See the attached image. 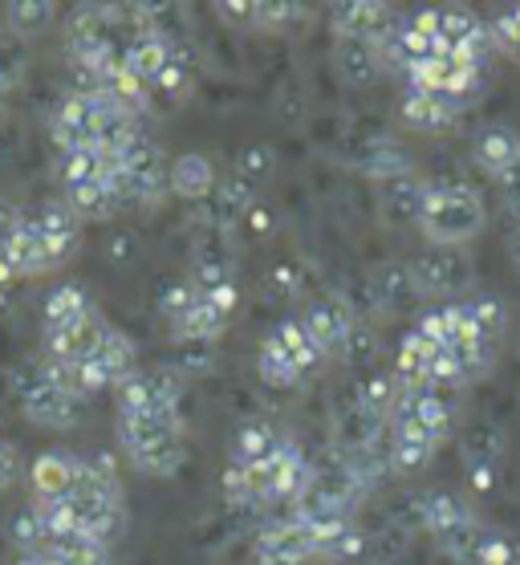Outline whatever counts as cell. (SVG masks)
<instances>
[{"mask_svg":"<svg viewBox=\"0 0 520 565\" xmlns=\"http://www.w3.org/2000/svg\"><path fill=\"white\" fill-rule=\"evenodd\" d=\"M420 228L432 245L459 248L484 228V200L468 183H432L423 200Z\"/></svg>","mask_w":520,"mask_h":565,"instance_id":"cell-1","label":"cell"},{"mask_svg":"<svg viewBox=\"0 0 520 565\" xmlns=\"http://www.w3.org/2000/svg\"><path fill=\"white\" fill-rule=\"evenodd\" d=\"M17 391H21V412H25L29 424L50 427V431H70V427L82 424V403L70 386H62V379L53 374L50 362H29L21 379H17Z\"/></svg>","mask_w":520,"mask_h":565,"instance_id":"cell-2","label":"cell"},{"mask_svg":"<svg viewBox=\"0 0 520 565\" xmlns=\"http://www.w3.org/2000/svg\"><path fill=\"white\" fill-rule=\"evenodd\" d=\"M118 415H179L183 379L176 371H135L115 386Z\"/></svg>","mask_w":520,"mask_h":565,"instance_id":"cell-3","label":"cell"},{"mask_svg":"<svg viewBox=\"0 0 520 565\" xmlns=\"http://www.w3.org/2000/svg\"><path fill=\"white\" fill-rule=\"evenodd\" d=\"M411 277H415L423 297H459L471 285L476 269H471V260L464 248L432 245L411 260Z\"/></svg>","mask_w":520,"mask_h":565,"instance_id":"cell-4","label":"cell"},{"mask_svg":"<svg viewBox=\"0 0 520 565\" xmlns=\"http://www.w3.org/2000/svg\"><path fill=\"white\" fill-rule=\"evenodd\" d=\"M301 326L309 330V338L318 342V350L326 359H342L358 330V313L342 294H318L305 306Z\"/></svg>","mask_w":520,"mask_h":565,"instance_id":"cell-5","label":"cell"},{"mask_svg":"<svg viewBox=\"0 0 520 565\" xmlns=\"http://www.w3.org/2000/svg\"><path fill=\"white\" fill-rule=\"evenodd\" d=\"M459 98L439 90H415V86H403L399 94V118H403L411 130H423V135H439V130H452L464 115Z\"/></svg>","mask_w":520,"mask_h":565,"instance_id":"cell-6","label":"cell"},{"mask_svg":"<svg viewBox=\"0 0 520 565\" xmlns=\"http://www.w3.org/2000/svg\"><path fill=\"white\" fill-rule=\"evenodd\" d=\"M118 168L127 171L130 180V195H135V204H159V195L167 188V171H163V151L155 147L147 135L130 142L127 151L118 154Z\"/></svg>","mask_w":520,"mask_h":565,"instance_id":"cell-7","label":"cell"},{"mask_svg":"<svg viewBox=\"0 0 520 565\" xmlns=\"http://www.w3.org/2000/svg\"><path fill=\"white\" fill-rule=\"evenodd\" d=\"M106 330H110V326L102 321L98 309H94L89 318L74 321V326H65V330H53V334H45V362H57V366L86 362L89 354L102 347Z\"/></svg>","mask_w":520,"mask_h":565,"instance_id":"cell-8","label":"cell"},{"mask_svg":"<svg viewBox=\"0 0 520 565\" xmlns=\"http://www.w3.org/2000/svg\"><path fill=\"white\" fill-rule=\"evenodd\" d=\"M394 21L399 17L391 13V4H379V0H342V4H333V29H338V38L374 41L379 45L394 29Z\"/></svg>","mask_w":520,"mask_h":565,"instance_id":"cell-9","label":"cell"},{"mask_svg":"<svg viewBox=\"0 0 520 565\" xmlns=\"http://www.w3.org/2000/svg\"><path fill=\"white\" fill-rule=\"evenodd\" d=\"M0 265L13 273V277H41V273L62 269V260L53 257V248L45 245V236L38 232L33 216H25L21 232H17L9 245L0 248Z\"/></svg>","mask_w":520,"mask_h":565,"instance_id":"cell-10","label":"cell"},{"mask_svg":"<svg viewBox=\"0 0 520 565\" xmlns=\"http://www.w3.org/2000/svg\"><path fill=\"white\" fill-rule=\"evenodd\" d=\"M256 557L277 565H305L318 562V550H314V537L305 533V525L297 516H285L277 525H268L261 537H256Z\"/></svg>","mask_w":520,"mask_h":565,"instance_id":"cell-11","label":"cell"},{"mask_svg":"<svg viewBox=\"0 0 520 565\" xmlns=\"http://www.w3.org/2000/svg\"><path fill=\"white\" fill-rule=\"evenodd\" d=\"M427 188H432V183L420 180L415 171H399V175H386V180H379L382 216L391 220L394 228H399V224H420Z\"/></svg>","mask_w":520,"mask_h":565,"instance_id":"cell-12","label":"cell"},{"mask_svg":"<svg viewBox=\"0 0 520 565\" xmlns=\"http://www.w3.org/2000/svg\"><path fill=\"white\" fill-rule=\"evenodd\" d=\"M50 135L57 154L77 151V147H94V106H89V94H70L50 118Z\"/></svg>","mask_w":520,"mask_h":565,"instance_id":"cell-13","label":"cell"},{"mask_svg":"<svg viewBox=\"0 0 520 565\" xmlns=\"http://www.w3.org/2000/svg\"><path fill=\"white\" fill-rule=\"evenodd\" d=\"M77 468L82 460L70 456V451H41L33 468H29V484H33V497L38 501H65L77 484Z\"/></svg>","mask_w":520,"mask_h":565,"instance_id":"cell-14","label":"cell"},{"mask_svg":"<svg viewBox=\"0 0 520 565\" xmlns=\"http://www.w3.org/2000/svg\"><path fill=\"white\" fill-rule=\"evenodd\" d=\"M280 444H285V436L268 419H248V424H241L232 431L229 463H236V468H261V463H268L277 456Z\"/></svg>","mask_w":520,"mask_h":565,"instance_id":"cell-15","label":"cell"},{"mask_svg":"<svg viewBox=\"0 0 520 565\" xmlns=\"http://www.w3.org/2000/svg\"><path fill=\"white\" fill-rule=\"evenodd\" d=\"M38 232L45 236V245L53 248V257L70 260L77 253V241H82V220L74 216V207L65 204V200H50V204L38 207V216H33Z\"/></svg>","mask_w":520,"mask_h":565,"instance_id":"cell-16","label":"cell"},{"mask_svg":"<svg viewBox=\"0 0 520 565\" xmlns=\"http://www.w3.org/2000/svg\"><path fill=\"white\" fill-rule=\"evenodd\" d=\"M471 154H476V168L500 180L512 163H520V135L505 122H488L471 142Z\"/></svg>","mask_w":520,"mask_h":565,"instance_id":"cell-17","label":"cell"},{"mask_svg":"<svg viewBox=\"0 0 520 565\" xmlns=\"http://www.w3.org/2000/svg\"><path fill=\"white\" fill-rule=\"evenodd\" d=\"M268 342H273V347H277L280 354H285V359H289L293 366H297V371H301L305 383H309V379H314V374H318L321 366H326V354H321L318 342L309 338V330L301 326V318L277 321V330L268 334Z\"/></svg>","mask_w":520,"mask_h":565,"instance_id":"cell-18","label":"cell"},{"mask_svg":"<svg viewBox=\"0 0 520 565\" xmlns=\"http://www.w3.org/2000/svg\"><path fill=\"white\" fill-rule=\"evenodd\" d=\"M216 168H212V159L208 154H179L176 163L167 168V188L179 195V200H191V204H200L208 195L216 192Z\"/></svg>","mask_w":520,"mask_h":565,"instance_id":"cell-19","label":"cell"},{"mask_svg":"<svg viewBox=\"0 0 520 565\" xmlns=\"http://www.w3.org/2000/svg\"><path fill=\"white\" fill-rule=\"evenodd\" d=\"M333 62H338V74H342V82H350V86H374V82L386 74L382 53H379V45H374V41L338 38V53H333Z\"/></svg>","mask_w":520,"mask_h":565,"instance_id":"cell-20","label":"cell"},{"mask_svg":"<svg viewBox=\"0 0 520 565\" xmlns=\"http://www.w3.org/2000/svg\"><path fill=\"white\" fill-rule=\"evenodd\" d=\"M471 516L476 513H471L468 504L459 501L452 489H432L420 501V521H423V529L432 533V541L444 537V533H452V529H459L464 521H471Z\"/></svg>","mask_w":520,"mask_h":565,"instance_id":"cell-21","label":"cell"},{"mask_svg":"<svg viewBox=\"0 0 520 565\" xmlns=\"http://www.w3.org/2000/svg\"><path fill=\"white\" fill-rule=\"evenodd\" d=\"M420 285H415L411 269H403V265H386L374 277V301L386 313H411V309L420 306Z\"/></svg>","mask_w":520,"mask_h":565,"instance_id":"cell-22","label":"cell"},{"mask_svg":"<svg viewBox=\"0 0 520 565\" xmlns=\"http://www.w3.org/2000/svg\"><path fill=\"white\" fill-rule=\"evenodd\" d=\"M94 313V301L82 285H57L50 297H45V306H41V321H45V334L53 330H65V326H74V321L89 318Z\"/></svg>","mask_w":520,"mask_h":565,"instance_id":"cell-23","label":"cell"},{"mask_svg":"<svg viewBox=\"0 0 520 565\" xmlns=\"http://www.w3.org/2000/svg\"><path fill=\"white\" fill-rule=\"evenodd\" d=\"M435 350H439L435 342H427L420 330H411V334L399 342V354H394V374H399V383L403 386H427Z\"/></svg>","mask_w":520,"mask_h":565,"instance_id":"cell-24","label":"cell"},{"mask_svg":"<svg viewBox=\"0 0 520 565\" xmlns=\"http://www.w3.org/2000/svg\"><path fill=\"white\" fill-rule=\"evenodd\" d=\"M212 195H216V212H212V224H220V228H232L236 220H244L256 207V188L248 180H241V175H232V180H220Z\"/></svg>","mask_w":520,"mask_h":565,"instance_id":"cell-25","label":"cell"},{"mask_svg":"<svg viewBox=\"0 0 520 565\" xmlns=\"http://www.w3.org/2000/svg\"><path fill=\"white\" fill-rule=\"evenodd\" d=\"M399 398H403V383H399V374H391V371H374L358 383V407H367V412L379 415V419H391L394 407H399Z\"/></svg>","mask_w":520,"mask_h":565,"instance_id":"cell-26","label":"cell"},{"mask_svg":"<svg viewBox=\"0 0 520 565\" xmlns=\"http://www.w3.org/2000/svg\"><path fill=\"white\" fill-rule=\"evenodd\" d=\"M65 204L74 207V216L82 220V224H89V220H110L118 212L115 195H110V188H106L102 180L65 188Z\"/></svg>","mask_w":520,"mask_h":565,"instance_id":"cell-27","label":"cell"},{"mask_svg":"<svg viewBox=\"0 0 520 565\" xmlns=\"http://www.w3.org/2000/svg\"><path fill=\"white\" fill-rule=\"evenodd\" d=\"M41 553H50L57 565H110V545H102V541L86 537V533L50 541Z\"/></svg>","mask_w":520,"mask_h":565,"instance_id":"cell-28","label":"cell"},{"mask_svg":"<svg viewBox=\"0 0 520 565\" xmlns=\"http://www.w3.org/2000/svg\"><path fill=\"white\" fill-rule=\"evenodd\" d=\"M94 359L102 362V371H106L110 379H115V386L123 383L127 374L139 371V366H135V342H130V338L123 334V330H115V326L106 330V338H102V347L94 350Z\"/></svg>","mask_w":520,"mask_h":565,"instance_id":"cell-29","label":"cell"},{"mask_svg":"<svg viewBox=\"0 0 520 565\" xmlns=\"http://www.w3.org/2000/svg\"><path fill=\"white\" fill-rule=\"evenodd\" d=\"M9 541L17 545L21 557H33V553L45 550V529H41V513L38 504H21L17 513H9V525H4Z\"/></svg>","mask_w":520,"mask_h":565,"instance_id":"cell-30","label":"cell"},{"mask_svg":"<svg viewBox=\"0 0 520 565\" xmlns=\"http://www.w3.org/2000/svg\"><path fill=\"white\" fill-rule=\"evenodd\" d=\"M391 427V424H386ZM435 444L427 439H415V436H403V431H391V472L399 476H411V472H423L435 456Z\"/></svg>","mask_w":520,"mask_h":565,"instance_id":"cell-31","label":"cell"},{"mask_svg":"<svg viewBox=\"0 0 520 565\" xmlns=\"http://www.w3.org/2000/svg\"><path fill=\"white\" fill-rule=\"evenodd\" d=\"M57 21V4L53 0H21V4H9V29L17 38H38Z\"/></svg>","mask_w":520,"mask_h":565,"instance_id":"cell-32","label":"cell"},{"mask_svg":"<svg viewBox=\"0 0 520 565\" xmlns=\"http://www.w3.org/2000/svg\"><path fill=\"white\" fill-rule=\"evenodd\" d=\"M102 168H106V159H102L98 147H77V151L57 154V175H62L65 188H77V183L102 180Z\"/></svg>","mask_w":520,"mask_h":565,"instance_id":"cell-33","label":"cell"},{"mask_svg":"<svg viewBox=\"0 0 520 565\" xmlns=\"http://www.w3.org/2000/svg\"><path fill=\"white\" fill-rule=\"evenodd\" d=\"M468 309H471V321H476V334H480L484 342L500 347L508 334V309L500 306L496 297H471Z\"/></svg>","mask_w":520,"mask_h":565,"instance_id":"cell-34","label":"cell"},{"mask_svg":"<svg viewBox=\"0 0 520 565\" xmlns=\"http://www.w3.org/2000/svg\"><path fill=\"white\" fill-rule=\"evenodd\" d=\"M468 565H520V545L500 529H484V537L476 541Z\"/></svg>","mask_w":520,"mask_h":565,"instance_id":"cell-35","label":"cell"},{"mask_svg":"<svg viewBox=\"0 0 520 565\" xmlns=\"http://www.w3.org/2000/svg\"><path fill=\"white\" fill-rule=\"evenodd\" d=\"M256 371H261V379H265L268 386H280V391H289V386H301L305 379H301V371L293 366L285 354H280L273 342H261V354H256Z\"/></svg>","mask_w":520,"mask_h":565,"instance_id":"cell-36","label":"cell"},{"mask_svg":"<svg viewBox=\"0 0 520 565\" xmlns=\"http://www.w3.org/2000/svg\"><path fill=\"white\" fill-rule=\"evenodd\" d=\"M236 175H241V180H248L256 192H261V188L277 175V154H273V147H265V142L244 147L241 159H236Z\"/></svg>","mask_w":520,"mask_h":565,"instance_id":"cell-37","label":"cell"},{"mask_svg":"<svg viewBox=\"0 0 520 565\" xmlns=\"http://www.w3.org/2000/svg\"><path fill=\"white\" fill-rule=\"evenodd\" d=\"M367 545H370V537L358 529V521L354 525H346L338 537H330L326 545L318 550V557L321 562H330V565H354L362 553H367Z\"/></svg>","mask_w":520,"mask_h":565,"instance_id":"cell-38","label":"cell"},{"mask_svg":"<svg viewBox=\"0 0 520 565\" xmlns=\"http://www.w3.org/2000/svg\"><path fill=\"white\" fill-rule=\"evenodd\" d=\"M216 366V342H176V366L171 371L179 374V379H200V374H208Z\"/></svg>","mask_w":520,"mask_h":565,"instance_id":"cell-39","label":"cell"},{"mask_svg":"<svg viewBox=\"0 0 520 565\" xmlns=\"http://www.w3.org/2000/svg\"><path fill=\"white\" fill-rule=\"evenodd\" d=\"M484 537V525H480V516H471V521H464L459 529H452V533H444V537H435V545L452 557V562L459 565H468L471 550H476V541Z\"/></svg>","mask_w":520,"mask_h":565,"instance_id":"cell-40","label":"cell"},{"mask_svg":"<svg viewBox=\"0 0 520 565\" xmlns=\"http://www.w3.org/2000/svg\"><path fill=\"white\" fill-rule=\"evenodd\" d=\"M488 38H492L496 53H508V57H520V9H505L488 21Z\"/></svg>","mask_w":520,"mask_h":565,"instance_id":"cell-41","label":"cell"},{"mask_svg":"<svg viewBox=\"0 0 520 565\" xmlns=\"http://www.w3.org/2000/svg\"><path fill=\"white\" fill-rule=\"evenodd\" d=\"M195 297L200 294H195V285L191 281H176V285H167L163 289V297H159V313H163V321L171 326V330L188 318V309L195 306Z\"/></svg>","mask_w":520,"mask_h":565,"instance_id":"cell-42","label":"cell"},{"mask_svg":"<svg viewBox=\"0 0 520 565\" xmlns=\"http://www.w3.org/2000/svg\"><path fill=\"white\" fill-rule=\"evenodd\" d=\"M301 4H273V0H253V25L256 29H285L293 21H301Z\"/></svg>","mask_w":520,"mask_h":565,"instance_id":"cell-43","label":"cell"},{"mask_svg":"<svg viewBox=\"0 0 520 565\" xmlns=\"http://www.w3.org/2000/svg\"><path fill=\"white\" fill-rule=\"evenodd\" d=\"M403 21L411 33H420V38L432 41V45H439V38H444V9H415V13L403 17Z\"/></svg>","mask_w":520,"mask_h":565,"instance_id":"cell-44","label":"cell"},{"mask_svg":"<svg viewBox=\"0 0 520 565\" xmlns=\"http://www.w3.org/2000/svg\"><path fill=\"white\" fill-rule=\"evenodd\" d=\"M17 476H21V451H17L9 439H0V492L13 489Z\"/></svg>","mask_w":520,"mask_h":565,"instance_id":"cell-45","label":"cell"},{"mask_svg":"<svg viewBox=\"0 0 520 565\" xmlns=\"http://www.w3.org/2000/svg\"><path fill=\"white\" fill-rule=\"evenodd\" d=\"M21 224H25L21 207H17L13 200H4V195H0V248L9 245L17 232H21Z\"/></svg>","mask_w":520,"mask_h":565,"instance_id":"cell-46","label":"cell"},{"mask_svg":"<svg viewBox=\"0 0 520 565\" xmlns=\"http://www.w3.org/2000/svg\"><path fill=\"white\" fill-rule=\"evenodd\" d=\"M224 492H229L232 504H248V476H244V468H236V463L224 468Z\"/></svg>","mask_w":520,"mask_h":565,"instance_id":"cell-47","label":"cell"},{"mask_svg":"<svg viewBox=\"0 0 520 565\" xmlns=\"http://www.w3.org/2000/svg\"><path fill=\"white\" fill-rule=\"evenodd\" d=\"M244 224H248L253 232H268V228H273V212H268V207L256 200V207L248 212V216H244Z\"/></svg>","mask_w":520,"mask_h":565,"instance_id":"cell-48","label":"cell"},{"mask_svg":"<svg viewBox=\"0 0 520 565\" xmlns=\"http://www.w3.org/2000/svg\"><path fill=\"white\" fill-rule=\"evenodd\" d=\"M508 253H512V265L520 269V228L512 232V236H508Z\"/></svg>","mask_w":520,"mask_h":565,"instance_id":"cell-49","label":"cell"},{"mask_svg":"<svg viewBox=\"0 0 520 565\" xmlns=\"http://www.w3.org/2000/svg\"><path fill=\"white\" fill-rule=\"evenodd\" d=\"M9 86H13V82H9V77L0 74V103H4V94H9Z\"/></svg>","mask_w":520,"mask_h":565,"instance_id":"cell-50","label":"cell"}]
</instances>
